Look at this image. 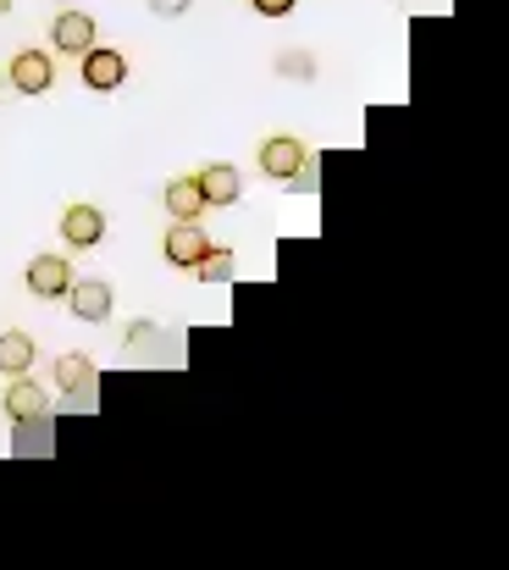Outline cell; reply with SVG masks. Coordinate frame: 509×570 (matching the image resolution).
<instances>
[{
	"label": "cell",
	"instance_id": "10",
	"mask_svg": "<svg viewBox=\"0 0 509 570\" xmlns=\"http://www.w3.org/2000/svg\"><path fill=\"white\" fill-rule=\"evenodd\" d=\"M199 194H205V205H238V194H244V178H238V167H227V161H216V167H205L199 178Z\"/></svg>",
	"mask_w": 509,
	"mask_h": 570
},
{
	"label": "cell",
	"instance_id": "16",
	"mask_svg": "<svg viewBox=\"0 0 509 570\" xmlns=\"http://www.w3.org/2000/svg\"><path fill=\"white\" fill-rule=\"evenodd\" d=\"M183 6H188V0H156V11H161V17H177Z\"/></svg>",
	"mask_w": 509,
	"mask_h": 570
},
{
	"label": "cell",
	"instance_id": "14",
	"mask_svg": "<svg viewBox=\"0 0 509 570\" xmlns=\"http://www.w3.org/2000/svg\"><path fill=\"white\" fill-rule=\"evenodd\" d=\"M89 382H95V361H89V355H61V361H56V387L84 393Z\"/></svg>",
	"mask_w": 509,
	"mask_h": 570
},
{
	"label": "cell",
	"instance_id": "15",
	"mask_svg": "<svg viewBox=\"0 0 509 570\" xmlns=\"http://www.w3.org/2000/svg\"><path fill=\"white\" fill-rule=\"evenodd\" d=\"M294 6H300V0H255V11H261V17H288Z\"/></svg>",
	"mask_w": 509,
	"mask_h": 570
},
{
	"label": "cell",
	"instance_id": "7",
	"mask_svg": "<svg viewBox=\"0 0 509 570\" xmlns=\"http://www.w3.org/2000/svg\"><path fill=\"white\" fill-rule=\"evenodd\" d=\"M67 299H72V316H78V322H106L111 305H117V299H111V283H100V277H84V283L72 277Z\"/></svg>",
	"mask_w": 509,
	"mask_h": 570
},
{
	"label": "cell",
	"instance_id": "11",
	"mask_svg": "<svg viewBox=\"0 0 509 570\" xmlns=\"http://www.w3.org/2000/svg\"><path fill=\"white\" fill-rule=\"evenodd\" d=\"M161 199H167L172 222H199V210H205V194H199V184H194V178H172Z\"/></svg>",
	"mask_w": 509,
	"mask_h": 570
},
{
	"label": "cell",
	"instance_id": "1",
	"mask_svg": "<svg viewBox=\"0 0 509 570\" xmlns=\"http://www.w3.org/2000/svg\"><path fill=\"white\" fill-rule=\"evenodd\" d=\"M11 83H17V95H50V83H56L50 50H17L11 56Z\"/></svg>",
	"mask_w": 509,
	"mask_h": 570
},
{
	"label": "cell",
	"instance_id": "5",
	"mask_svg": "<svg viewBox=\"0 0 509 570\" xmlns=\"http://www.w3.org/2000/svg\"><path fill=\"white\" fill-rule=\"evenodd\" d=\"M67 288H72V266H67L61 255H33V261H28V294L61 299Z\"/></svg>",
	"mask_w": 509,
	"mask_h": 570
},
{
	"label": "cell",
	"instance_id": "6",
	"mask_svg": "<svg viewBox=\"0 0 509 570\" xmlns=\"http://www.w3.org/2000/svg\"><path fill=\"white\" fill-rule=\"evenodd\" d=\"M61 238H67L72 249H95V244L106 238V216H100L95 205H67V210H61Z\"/></svg>",
	"mask_w": 509,
	"mask_h": 570
},
{
	"label": "cell",
	"instance_id": "9",
	"mask_svg": "<svg viewBox=\"0 0 509 570\" xmlns=\"http://www.w3.org/2000/svg\"><path fill=\"white\" fill-rule=\"evenodd\" d=\"M0 404H6V415H11L17 426H28V421H39V415H45V393L28 382V372L6 382V399H0Z\"/></svg>",
	"mask_w": 509,
	"mask_h": 570
},
{
	"label": "cell",
	"instance_id": "8",
	"mask_svg": "<svg viewBox=\"0 0 509 570\" xmlns=\"http://www.w3.org/2000/svg\"><path fill=\"white\" fill-rule=\"evenodd\" d=\"M211 249V238H205V227L199 222H177V227H167V244H161V255H167L177 272H188L199 255Z\"/></svg>",
	"mask_w": 509,
	"mask_h": 570
},
{
	"label": "cell",
	"instance_id": "12",
	"mask_svg": "<svg viewBox=\"0 0 509 570\" xmlns=\"http://www.w3.org/2000/svg\"><path fill=\"white\" fill-rule=\"evenodd\" d=\"M28 366H33V338L28 333H0V372L22 377Z\"/></svg>",
	"mask_w": 509,
	"mask_h": 570
},
{
	"label": "cell",
	"instance_id": "13",
	"mask_svg": "<svg viewBox=\"0 0 509 570\" xmlns=\"http://www.w3.org/2000/svg\"><path fill=\"white\" fill-rule=\"evenodd\" d=\"M188 272H194L199 283H227V277L238 272V255H233V249H205Z\"/></svg>",
	"mask_w": 509,
	"mask_h": 570
},
{
	"label": "cell",
	"instance_id": "4",
	"mask_svg": "<svg viewBox=\"0 0 509 570\" xmlns=\"http://www.w3.org/2000/svg\"><path fill=\"white\" fill-rule=\"evenodd\" d=\"M123 78H128L123 50H100V45H89V50H84V83H89L95 95H111Z\"/></svg>",
	"mask_w": 509,
	"mask_h": 570
},
{
	"label": "cell",
	"instance_id": "2",
	"mask_svg": "<svg viewBox=\"0 0 509 570\" xmlns=\"http://www.w3.org/2000/svg\"><path fill=\"white\" fill-rule=\"evenodd\" d=\"M300 167H305V145H300L294 134H277V139L261 145V173H266L272 184H294Z\"/></svg>",
	"mask_w": 509,
	"mask_h": 570
},
{
	"label": "cell",
	"instance_id": "3",
	"mask_svg": "<svg viewBox=\"0 0 509 570\" xmlns=\"http://www.w3.org/2000/svg\"><path fill=\"white\" fill-rule=\"evenodd\" d=\"M50 45H56L61 56H84V50L95 45V17H89V11H56Z\"/></svg>",
	"mask_w": 509,
	"mask_h": 570
}]
</instances>
